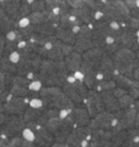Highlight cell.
Instances as JSON below:
<instances>
[{
  "instance_id": "obj_29",
  "label": "cell",
  "mask_w": 139,
  "mask_h": 147,
  "mask_svg": "<svg viewBox=\"0 0 139 147\" xmlns=\"http://www.w3.org/2000/svg\"><path fill=\"white\" fill-rule=\"evenodd\" d=\"M62 121H63V119H62V118H60V117H56V118H49V119H48V121H47V123L45 124V125H46V128L50 131L51 133L53 134L57 130H58V128L60 127V124L62 123Z\"/></svg>"
},
{
  "instance_id": "obj_14",
  "label": "cell",
  "mask_w": 139,
  "mask_h": 147,
  "mask_svg": "<svg viewBox=\"0 0 139 147\" xmlns=\"http://www.w3.org/2000/svg\"><path fill=\"white\" fill-rule=\"evenodd\" d=\"M16 28V20H14L0 7V34L5 35L7 32Z\"/></svg>"
},
{
  "instance_id": "obj_26",
  "label": "cell",
  "mask_w": 139,
  "mask_h": 147,
  "mask_svg": "<svg viewBox=\"0 0 139 147\" xmlns=\"http://www.w3.org/2000/svg\"><path fill=\"white\" fill-rule=\"evenodd\" d=\"M27 18H28V20H29L31 24H33V25H39V24H42V23H45V22H47V16H46L45 11H42V12H35V11H32Z\"/></svg>"
},
{
  "instance_id": "obj_31",
  "label": "cell",
  "mask_w": 139,
  "mask_h": 147,
  "mask_svg": "<svg viewBox=\"0 0 139 147\" xmlns=\"http://www.w3.org/2000/svg\"><path fill=\"white\" fill-rule=\"evenodd\" d=\"M31 12H32L31 5L28 3L26 0H22V1H21V5H20V9H19V16H18V20L28 16Z\"/></svg>"
},
{
  "instance_id": "obj_40",
  "label": "cell",
  "mask_w": 139,
  "mask_h": 147,
  "mask_svg": "<svg viewBox=\"0 0 139 147\" xmlns=\"http://www.w3.org/2000/svg\"><path fill=\"white\" fill-rule=\"evenodd\" d=\"M62 51H63L64 56H67V55L71 54L74 51V47L72 46V45H67V43L63 42V45H62Z\"/></svg>"
},
{
  "instance_id": "obj_3",
  "label": "cell",
  "mask_w": 139,
  "mask_h": 147,
  "mask_svg": "<svg viewBox=\"0 0 139 147\" xmlns=\"http://www.w3.org/2000/svg\"><path fill=\"white\" fill-rule=\"evenodd\" d=\"M57 26L58 25H55L48 21L39 25H35V32L32 37V40L39 46H45L48 42L56 41L58 39L56 35Z\"/></svg>"
},
{
  "instance_id": "obj_51",
  "label": "cell",
  "mask_w": 139,
  "mask_h": 147,
  "mask_svg": "<svg viewBox=\"0 0 139 147\" xmlns=\"http://www.w3.org/2000/svg\"><path fill=\"white\" fill-rule=\"evenodd\" d=\"M113 1H121V0H113Z\"/></svg>"
},
{
  "instance_id": "obj_36",
  "label": "cell",
  "mask_w": 139,
  "mask_h": 147,
  "mask_svg": "<svg viewBox=\"0 0 139 147\" xmlns=\"http://www.w3.org/2000/svg\"><path fill=\"white\" fill-rule=\"evenodd\" d=\"M128 93H129L134 98H139V81L138 80H134L133 84L130 86V88L128 89Z\"/></svg>"
},
{
  "instance_id": "obj_50",
  "label": "cell",
  "mask_w": 139,
  "mask_h": 147,
  "mask_svg": "<svg viewBox=\"0 0 139 147\" xmlns=\"http://www.w3.org/2000/svg\"><path fill=\"white\" fill-rule=\"evenodd\" d=\"M137 41H138V43H139V37H137Z\"/></svg>"
},
{
  "instance_id": "obj_28",
  "label": "cell",
  "mask_w": 139,
  "mask_h": 147,
  "mask_svg": "<svg viewBox=\"0 0 139 147\" xmlns=\"http://www.w3.org/2000/svg\"><path fill=\"white\" fill-rule=\"evenodd\" d=\"M117 100H119V104H120V107L122 109H126V108L135 105V98L129 93H126L123 96L119 97Z\"/></svg>"
},
{
  "instance_id": "obj_49",
  "label": "cell",
  "mask_w": 139,
  "mask_h": 147,
  "mask_svg": "<svg viewBox=\"0 0 139 147\" xmlns=\"http://www.w3.org/2000/svg\"><path fill=\"white\" fill-rule=\"evenodd\" d=\"M104 147H114V146H113V144H110V145H108V146H104Z\"/></svg>"
},
{
  "instance_id": "obj_27",
  "label": "cell",
  "mask_w": 139,
  "mask_h": 147,
  "mask_svg": "<svg viewBox=\"0 0 139 147\" xmlns=\"http://www.w3.org/2000/svg\"><path fill=\"white\" fill-rule=\"evenodd\" d=\"M116 86V82L114 79H111V80H102V81H99V82L96 84L95 87V90L98 92H103V91H109V90H113Z\"/></svg>"
},
{
  "instance_id": "obj_20",
  "label": "cell",
  "mask_w": 139,
  "mask_h": 147,
  "mask_svg": "<svg viewBox=\"0 0 139 147\" xmlns=\"http://www.w3.org/2000/svg\"><path fill=\"white\" fill-rule=\"evenodd\" d=\"M74 51L82 53L86 52L87 50L91 49L95 47L93 39H88V38H80V37H76V41L74 43Z\"/></svg>"
},
{
  "instance_id": "obj_15",
  "label": "cell",
  "mask_w": 139,
  "mask_h": 147,
  "mask_svg": "<svg viewBox=\"0 0 139 147\" xmlns=\"http://www.w3.org/2000/svg\"><path fill=\"white\" fill-rule=\"evenodd\" d=\"M56 35L59 40H61L64 43H67V45L74 46L75 41H76V34L72 30V28L63 27L61 25H58L56 29Z\"/></svg>"
},
{
  "instance_id": "obj_10",
  "label": "cell",
  "mask_w": 139,
  "mask_h": 147,
  "mask_svg": "<svg viewBox=\"0 0 139 147\" xmlns=\"http://www.w3.org/2000/svg\"><path fill=\"white\" fill-rule=\"evenodd\" d=\"M75 128V124L73 122V120L71 118V116L66 117L65 119H63L62 123L60 124V127L58 128L56 132L53 133L55 138H56V142L58 143H66V140L69 138V135L71 134L72 130Z\"/></svg>"
},
{
  "instance_id": "obj_23",
  "label": "cell",
  "mask_w": 139,
  "mask_h": 147,
  "mask_svg": "<svg viewBox=\"0 0 139 147\" xmlns=\"http://www.w3.org/2000/svg\"><path fill=\"white\" fill-rule=\"evenodd\" d=\"M128 131L127 130H112L111 143L114 147H121L127 138Z\"/></svg>"
},
{
  "instance_id": "obj_32",
  "label": "cell",
  "mask_w": 139,
  "mask_h": 147,
  "mask_svg": "<svg viewBox=\"0 0 139 147\" xmlns=\"http://www.w3.org/2000/svg\"><path fill=\"white\" fill-rule=\"evenodd\" d=\"M111 2L112 5H113V7L121 14H123V15H130V9L126 5L124 0H121V1H111Z\"/></svg>"
},
{
  "instance_id": "obj_4",
  "label": "cell",
  "mask_w": 139,
  "mask_h": 147,
  "mask_svg": "<svg viewBox=\"0 0 139 147\" xmlns=\"http://www.w3.org/2000/svg\"><path fill=\"white\" fill-rule=\"evenodd\" d=\"M26 128V122L24 117L21 115L7 116V119L0 125V133L5 136H19L22 135L23 130Z\"/></svg>"
},
{
  "instance_id": "obj_1",
  "label": "cell",
  "mask_w": 139,
  "mask_h": 147,
  "mask_svg": "<svg viewBox=\"0 0 139 147\" xmlns=\"http://www.w3.org/2000/svg\"><path fill=\"white\" fill-rule=\"evenodd\" d=\"M70 71L64 60L53 61L44 59L38 71L39 80L45 87H61L65 83Z\"/></svg>"
},
{
  "instance_id": "obj_45",
  "label": "cell",
  "mask_w": 139,
  "mask_h": 147,
  "mask_svg": "<svg viewBox=\"0 0 139 147\" xmlns=\"http://www.w3.org/2000/svg\"><path fill=\"white\" fill-rule=\"evenodd\" d=\"M5 90H7V89H5V86L0 83V94H1V93H2V92H3V91H5Z\"/></svg>"
},
{
  "instance_id": "obj_46",
  "label": "cell",
  "mask_w": 139,
  "mask_h": 147,
  "mask_svg": "<svg viewBox=\"0 0 139 147\" xmlns=\"http://www.w3.org/2000/svg\"><path fill=\"white\" fill-rule=\"evenodd\" d=\"M135 107H136V109L139 111V98L137 101H135Z\"/></svg>"
},
{
  "instance_id": "obj_30",
  "label": "cell",
  "mask_w": 139,
  "mask_h": 147,
  "mask_svg": "<svg viewBox=\"0 0 139 147\" xmlns=\"http://www.w3.org/2000/svg\"><path fill=\"white\" fill-rule=\"evenodd\" d=\"M3 113H5L7 116H10V115H21L23 116V114L15 106L13 105V103L12 102H5V104H3Z\"/></svg>"
},
{
  "instance_id": "obj_12",
  "label": "cell",
  "mask_w": 139,
  "mask_h": 147,
  "mask_svg": "<svg viewBox=\"0 0 139 147\" xmlns=\"http://www.w3.org/2000/svg\"><path fill=\"white\" fill-rule=\"evenodd\" d=\"M64 62L70 74H73L79 70V68H80V65L83 63V54L76 52V51H73L71 54L65 56Z\"/></svg>"
},
{
  "instance_id": "obj_2",
  "label": "cell",
  "mask_w": 139,
  "mask_h": 147,
  "mask_svg": "<svg viewBox=\"0 0 139 147\" xmlns=\"http://www.w3.org/2000/svg\"><path fill=\"white\" fill-rule=\"evenodd\" d=\"M88 88L84 81L77 80L73 74H70L65 83L62 86V90L65 94L75 103V105L85 107V101L88 94Z\"/></svg>"
},
{
  "instance_id": "obj_25",
  "label": "cell",
  "mask_w": 139,
  "mask_h": 147,
  "mask_svg": "<svg viewBox=\"0 0 139 147\" xmlns=\"http://www.w3.org/2000/svg\"><path fill=\"white\" fill-rule=\"evenodd\" d=\"M29 100H31L29 97L13 96V95H12L9 101L12 102V103H13V105L15 106V107H16V108H18L22 114H24L25 109L29 106Z\"/></svg>"
},
{
  "instance_id": "obj_24",
  "label": "cell",
  "mask_w": 139,
  "mask_h": 147,
  "mask_svg": "<svg viewBox=\"0 0 139 147\" xmlns=\"http://www.w3.org/2000/svg\"><path fill=\"white\" fill-rule=\"evenodd\" d=\"M113 79L115 80L116 86H117V87L124 88V89H126L127 91H128V89L130 88V86L133 84V81H134L130 77L126 76V75H123V74H120L117 70H116V74Z\"/></svg>"
},
{
  "instance_id": "obj_22",
  "label": "cell",
  "mask_w": 139,
  "mask_h": 147,
  "mask_svg": "<svg viewBox=\"0 0 139 147\" xmlns=\"http://www.w3.org/2000/svg\"><path fill=\"white\" fill-rule=\"evenodd\" d=\"M23 142L22 135L19 136H5L2 135V138L0 140V147H20Z\"/></svg>"
},
{
  "instance_id": "obj_21",
  "label": "cell",
  "mask_w": 139,
  "mask_h": 147,
  "mask_svg": "<svg viewBox=\"0 0 139 147\" xmlns=\"http://www.w3.org/2000/svg\"><path fill=\"white\" fill-rule=\"evenodd\" d=\"M0 70L5 74H18V65L11 62L9 55H2V57L0 59Z\"/></svg>"
},
{
  "instance_id": "obj_43",
  "label": "cell",
  "mask_w": 139,
  "mask_h": 147,
  "mask_svg": "<svg viewBox=\"0 0 139 147\" xmlns=\"http://www.w3.org/2000/svg\"><path fill=\"white\" fill-rule=\"evenodd\" d=\"M5 119H7V115H5V113L0 111V125H2V123L5 121Z\"/></svg>"
},
{
  "instance_id": "obj_17",
  "label": "cell",
  "mask_w": 139,
  "mask_h": 147,
  "mask_svg": "<svg viewBox=\"0 0 139 147\" xmlns=\"http://www.w3.org/2000/svg\"><path fill=\"white\" fill-rule=\"evenodd\" d=\"M22 0H0V7L14 20H18Z\"/></svg>"
},
{
  "instance_id": "obj_37",
  "label": "cell",
  "mask_w": 139,
  "mask_h": 147,
  "mask_svg": "<svg viewBox=\"0 0 139 147\" xmlns=\"http://www.w3.org/2000/svg\"><path fill=\"white\" fill-rule=\"evenodd\" d=\"M22 138L26 141H29V142H34L35 143V132L33 131L31 128H26L23 130L22 132Z\"/></svg>"
},
{
  "instance_id": "obj_6",
  "label": "cell",
  "mask_w": 139,
  "mask_h": 147,
  "mask_svg": "<svg viewBox=\"0 0 139 147\" xmlns=\"http://www.w3.org/2000/svg\"><path fill=\"white\" fill-rule=\"evenodd\" d=\"M27 128H31L35 132V143L40 147H51L56 143V138L46 125L37 123H26Z\"/></svg>"
},
{
  "instance_id": "obj_8",
  "label": "cell",
  "mask_w": 139,
  "mask_h": 147,
  "mask_svg": "<svg viewBox=\"0 0 139 147\" xmlns=\"http://www.w3.org/2000/svg\"><path fill=\"white\" fill-rule=\"evenodd\" d=\"M85 107L87 108L88 113L93 118L96 117L98 114H100L101 111L106 110L101 93L96 91L95 89H90L86 97V101H85Z\"/></svg>"
},
{
  "instance_id": "obj_11",
  "label": "cell",
  "mask_w": 139,
  "mask_h": 147,
  "mask_svg": "<svg viewBox=\"0 0 139 147\" xmlns=\"http://www.w3.org/2000/svg\"><path fill=\"white\" fill-rule=\"evenodd\" d=\"M71 118L74 122L75 127H86L90 122V114L86 107H80V106H75L73 109L71 110Z\"/></svg>"
},
{
  "instance_id": "obj_18",
  "label": "cell",
  "mask_w": 139,
  "mask_h": 147,
  "mask_svg": "<svg viewBox=\"0 0 139 147\" xmlns=\"http://www.w3.org/2000/svg\"><path fill=\"white\" fill-rule=\"evenodd\" d=\"M62 45L63 42L57 39L56 41L52 42V46L50 47V49L46 50V59L53 61H61L64 60V54L62 51Z\"/></svg>"
},
{
  "instance_id": "obj_39",
  "label": "cell",
  "mask_w": 139,
  "mask_h": 147,
  "mask_svg": "<svg viewBox=\"0 0 139 147\" xmlns=\"http://www.w3.org/2000/svg\"><path fill=\"white\" fill-rule=\"evenodd\" d=\"M9 59L11 60L12 63L18 65V63H19L20 60H21V54H20L18 51H14V52H12V53L9 54Z\"/></svg>"
},
{
  "instance_id": "obj_9",
  "label": "cell",
  "mask_w": 139,
  "mask_h": 147,
  "mask_svg": "<svg viewBox=\"0 0 139 147\" xmlns=\"http://www.w3.org/2000/svg\"><path fill=\"white\" fill-rule=\"evenodd\" d=\"M24 120L26 123H37L45 125L48 121V116L46 114V108L42 109H37V108H33L31 106H28L25 109L23 114Z\"/></svg>"
},
{
  "instance_id": "obj_35",
  "label": "cell",
  "mask_w": 139,
  "mask_h": 147,
  "mask_svg": "<svg viewBox=\"0 0 139 147\" xmlns=\"http://www.w3.org/2000/svg\"><path fill=\"white\" fill-rule=\"evenodd\" d=\"M45 87L44 86V83L39 80V79H36V80H32L31 82H29V84H28V89L31 90V91L33 92H40V90H42V88Z\"/></svg>"
},
{
  "instance_id": "obj_7",
  "label": "cell",
  "mask_w": 139,
  "mask_h": 147,
  "mask_svg": "<svg viewBox=\"0 0 139 147\" xmlns=\"http://www.w3.org/2000/svg\"><path fill=\"white\" fill-rule=\"evenodd\" d=\"M90 138H91V129L89 128V125L75 127L69 135L66 143L69 145H74V146L89 147Z\"/></svg>"
},
{
  "instance_id": "obj_13",
  "label": "cell",
  "mask_w": 139,
  "mask_h": 147,
  "mask_svg": "<svg viewBox=\"0 0 139 147\" xmlns=\"http://www.w3.org/2000/svg\"><path fill=\"white\" fill-rule=\"evenodd\" d=\"M63 91L61 87H44L39 92V95L45 103L46 108H48L52 101L56 98L61 92Z\"/></svg>"
},
{
  "instance_id": "obj_38",
  "label": "cell",
  "mask_w": 139,
  "mask_h": 147,
  "mask_svg": "<svg viewBox=\"0 0 139 147\" xmlns=\"http://www.w3.org/2000/svg\"><path fill=\"white\" fill-rule=\"evenodd\" d=\"M112 92H113V94H114V96L115 97H121L123 96L124 94H126V93H128V91L126 90V89H124V88H121V87H115L113 90H112Z\"/></svg>"
},
{
  "instance_id": "obj_19",
  "label": "cell",
  "mask_w": 139,
  "mask_h": 147,
  "mask_svg": "<svg viewBox=\"0 0 139 147\" xmlns=\"http://www.w3.org/2000/svg\"><path fill=\"white\" fill-rule=\"evenodd\" d=\"M32 71H35V69H34V63H33V57L21 56V60L18 63V75L26 77L28 74L32 73Z\"/></svg>"
},
{
  "instance_id": "obj_41",
  "label": "cell",
  "mask_w": 139,
  "mask_h": 147,
  "mask_svg": "<svg viewBox=\"0 0 139 147\" xmlns=\"http://www.w3.org/2000/svg\"><path fill=\"white\" fill-rule=\"evenodd\" d=\"M124 2L126 3V5L129 8V9H133L136 7V0H124Z\"/></svg>"
},
{
  "instance_id": "obj_34",
  "label": "cell",
  "mask_w": 139,
  "mask_h": 147,
  "mask_svg": "<svg viewBox=\"0 0 139 147\" xmlns=\"http://www.w3.org/2000/svg\"><path fill=\"white\" fill-rule=\"evenodd\" d=\"M29 106L33 108H37V109H42V108H46L45 103L42 101V98L40 96L37 97H33L29 100Z\"/></svg>"
},
{
  "instance_id": "obj_5",
  "label": "cell",
  "mask_w": 139,
  "mask_h": 147,
  "mask_svg": "<svg viewBox=\"0 0 139 147\" xmlns=\"http://www.w3.org/2000/svg\"><path fill=\"white\" fill-rule=\"evenodd\" d=\"M117 124H119V120L115 118L113 113L103 110L96 117H93V120H90L88 125L91 130H96V129L113 130Z\"/></svg>"
},
{
  "instance_id": "obj_42",
  "label": "cell",
  "mask_w": 139,
  "mask_h": 147,
  "mask_svg": "<svg viewBox=\"0 0 139 147\" xmlns=\"http://www.w3.org/2000/svg\"><path fill=\"white\" fill-rule=\"evenodd\" d=\"M133 77H134L135 80H138V81H139V66H138V67H136V68L134 69Z\"/></svg>"
},
{
  "instance_id": "obj_47",
  "label": "cell",
  "mask_w": 139,
  "mask_h": 147,
  "mask_svg": "<svg viewBox=\"0 0 139 147\" xmlns=\"http://www.w3.org/2000/svg\"><path fill=\"white\" fill-rule=\"evenodd\" d=\"M136 7L139 8V0H136Z\"/></svg>"
},
{
  "instance_id": "obj_16",
  "label": "cell",
  "mask_w": 139,
  "mask_h": 147,
  "mask_svg": "<svg viewBox=\"0 0 139 147\" xmlns=\"http://www.w3.org/2000/svg\"><path fill=\"white\" fill-rule=\"evenodd\" d=\"M101 96L102 100H103V103H104L106 110L111 111V113H115V111L121 109L120 104H119V100H117V97L114 96L112 90L101 92Z\"/></svg>"
},
{
  "instance_id": "obj_33",
  "label": "cell",
  "mask_w": 139,
  "mask_h": 147,
  "mask_svg": "<svg viewBox=\"0 0 139 147\" xmlns=\"http://www.w3.org/2000/svg\"><path fill=\"white\" fill-rule=\"evenodd\" d=\"M31 8H32V11H35V12H42L47 9V5L45 0H35L31 5Z\"/></svg>"
},
{
  "instance_id": "obj_44",
  "label": "cell",
  "mask_w": 139,
  "mask_h": 147,
  "mask_svg": "<svg viewBox=\"0 0 139 147\" xmlns=\"http://www.w3.org/2000/svg\"><path fill=\"white\" fill-rule=\"evenodd\" d=\"M3 104H5V102L2 101V98L0 97V111L1 113H3Z\"/></svg>"
},
{
  "instance_id": "obj_48",
  "label": "cell",
  "mask_w": 139,
  "mask_h": 147,
  "mask_svg": "<svg viewBox=\"0 0 139 147\" xmlns=\"http://www.w3.org/2000/svg\"><path fill=\"white\" fill-rule=\"evenodd\" d=\"M67 147H82V146H74V145H69L67 144Z\"/></svg>"
}]
</instances>
